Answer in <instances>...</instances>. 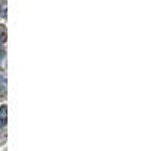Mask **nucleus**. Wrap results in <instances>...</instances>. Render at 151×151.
Here are the masks:
<instances>
[{"instance_id": "obj_1", "label": "nucleus", "mask_w": 151, "mask_h": 151, "mask_svg": "<svg viewBox=\"0 0 151 151\" xmlns=\"http://www.w3.org/2000/svg\"><path fill=\"white\" fill-rule=\"evenodd\" d=\"M6 125V106H0V129H3Z\"/></svg>"}, {"instance_id": "obj_2", "label": "nucleus", "mask_w": 151, "mask_h": 151, "mask_svg": "<svg viewBox=\"0 0 151 151\" xmlns=\"http://www.w3.org/2000/svg\"><path fill=\"white\" fill-rule=\"evenodd\" d=\"M6 41V29L3 24H0V44Z\"/></svg>"}, {"instance_id": "obj_3", "label": "nucleus", "mask_w": 151, "mask_h": 151, "mask_svg": "<svg viewBox=\"0 0 151 151\" xmlns=\"http://www.w3.org/2000/svg\"><path fill=\"white\" fill-rule=\"evenodd\" d=\"M3 56H5V52H3V50H2V48H0V62H2V60H3Z\"/></svg>"}]
</instances>
